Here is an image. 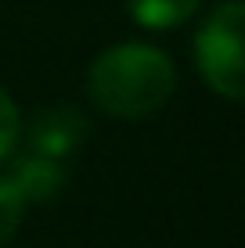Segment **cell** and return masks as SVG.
<instances>
[{
    "label": "cell",
    "mask_w": 245,
    "mask_h": 248,
    "mask_svg": "<svg viewBox=\"0 0 245 248\" xmlns=\"http://www.w3.org/2000/svg\"><path fill=\"white\" fill-rule=\"evenodd\" d=\"M177 90V68L159 47L119 44L90 65V101L115 119H148Z\"/></svg>",
    "instance_id": "obj_1"
},
{
    "label": "cell",
    "mask_w": 245,
    "mask_h": 248,
    "mask_svg": "<svg viewBox=\"0 0 245 248\" xmlns=\"http://www.w3.org/2000/svg\"><path fill=\"white\" fill-rule=\"evenodd\" d=\"M242 29L245 7L242 0H227L195 36V65L209 90H216L227 101L245 97V72H242Z\"/></svg>",
    "instance_id": "obj_2"
},
{
    "label": "cell",
    "mask_w": 245,
    "mask_h": 248,
    "mask_svg": "<svg viewBox=\"0 0 245 248\" xmlns=\"http://www.w3.org/2000/svg\"><path fill=\"white\" fill-rule=\"evenodd\" d=\"M87 133H90L87 119L76 112V108L58 105V108H50V112L36 115V123H33V130H29V144H33V151L44 155V158H62V155H69V151L80 148Z\"/></svg>",
    "instance_id": "obj_3"
},
{
    "label": "cell",
    "mask_w": 245,
    "mask_h": 248,
    "mask_svg": "<svg viewBox=\"0 0 245 248\" xmlns=\"http://www.w3.org/2000/svg\"><path fill=\"white\" fill-rule=\"evenodd\" d=\"M7 180L22 191L25 202H47V198H54V194L62 191L65 173H62V166H58L54 158H44V155L33 151L29 158L15 162V169L7 173Z\"/></svg>",
    "instance_id": "obj_4"
},
{
    "label": "cell",
    "mask_w": 245,
    "mask_h": 248,
    "mask_svg": "<svg viewBox=\"0 0 245 248\" xmlns=\"http://www.w3.org/2000/svg\"><path fill=\"white\" fill-rule=\"evenodd\" d=\"M198 0H126V11L145 29H173L195 15Z\"/></svg>",
    "instance_id": "obj_5"
},
{
    "label": "cell",
    "mask_w": 245,
    "mask_h": 248,
    "mask_svg": "<svg viewBox=\"0 0 245 248\" xmlns=\"http://www.w3.org/2000/svg\"><path fill=\"white\" fill-rule=\"evenodd\" d=\"M22 212H25L22 191L7 180V176H0V248L15 237V230L22 223Z\"/></svg>",
    "instance_id": "obj_6"
},
{
    "label": "cell",
    "mask_w": 245,
    "mask_h": 248,
    "mask_svg": "<svg viewBox=\"0 0 245 248\" xmlns=\"http://www.w3.org/2000/svg\"><path fill=\"white\" fill-rule=\"evenodd\" d=\"M15 140H18V108L7 97V90L0 87V158L11 155Z\"/></svg>",
    "instance_id": "obj_7"
}]
</instances>
